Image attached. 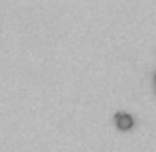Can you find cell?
I'll list each match as a JSON object with an SVG mask.
<instances>
[{
	"instance_id": "cell-2",
	"label": "cell",
	"mask_w": 156,
	"mask_h": 152,
	"mask_svg": "<svg viewBox=\"0 0 156 152\" xmlns=\"http://www.w3.org/2000/svg\"><path fill=\"white\" fill-rule=\"evenodd\" d=\"M154 81H156V77H154Z\"/></svg>"
},
{
	"instance_id": "cell-1",
	"label": "cell",
	"mask_w": 156,
	"mask_h": 152,
	"mask_svg": "<svg viewBox=\"0 0 156 152\" xmlns=\"http://www.w3.org/2000/svg\"><path fill=\"white\" fill-rule=\"evenodd\" d=\"M115 122H117V126H119L121 130H129V129H133V117H130V115L119 113L117 117H115Z\"/></svg>"
}]
</instances>
